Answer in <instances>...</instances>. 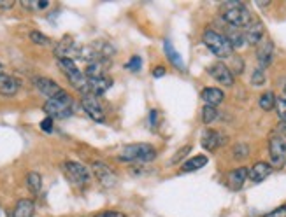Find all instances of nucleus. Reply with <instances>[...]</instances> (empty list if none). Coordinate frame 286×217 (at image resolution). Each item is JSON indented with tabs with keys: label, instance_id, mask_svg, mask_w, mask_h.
Returning <instances> with one entry per match:
<instances>
[{
	"label": "nucleus",
	"instance_id": "f257e3e1",
	"mask_svg": "<svg viewBox=\"0 0 286 217\" xmlns=\"http://www.w3.org/2000/svg\"><path fill=\"white\" fill-rule=\"evenodd\" d=\"M221 18L234 28H246L251 23V13L243 2L221 4Z\"/></svg>",
	"mask_w": 286,
	"mask_h": 217
},
{
	"label": "nucleus",
	"instance_id": "f03ea898",
	"mask_svg": "<svg viewBox=\"0 0 286 217\" xmlns=\"http://www.w3.org/2000/svg\"><path fill=\"white\" fill-rule=\"evenodd\" d=\"M156 158V151L149 144H130L125 146L118 154L120 161H128V163H148Z\"/></svg>",
	"mask_w": 286,
	"mask_h": 217
},
{
	"label": "nucleus",
	"instance_id": "7ed1b4c3",
	"mask_svg": "<svg viewBox=\"0 0 286 217\" xmlns=\"http://www.w3.org/2000/svg\"><path fill=\"white\" fill-rule=\"evenodd\" d=\"M72 107H74V100L69 93H60L58 97L51 98L44 104V112L51 119H65V117L72 116Z\"/></svg>",
	"mask_w": 286,
	"mask_h": 217
},
{
	"label": "nucleus",
	"instance_id": "20e7f679",
	"mask_svg": "<svg viewBox=\"0 0 286 217\" xmlns=\"http://www.w3.org/2000/svg\"><path fill=\"white\" fill-rule=\"evenodd\" d=\"M204 44L209 47V51L218 58H232L234 54V47L230 46L228 39L214 30L204 32Z\"/></svg>",
	"mask_w": 286,
	"mask_h": 217
},
{
	"label": "nucleus",
	"instance_id": "39448f33",
	"mask_svg": "<svg viewBox=\"0 0 286 217\" xmlns=\"http://www.w3.org/2000/svg\"><path fill=\"white\" fill-rule=\"evenodd\" d=\"M64 174L69 179V182L74 184L76 187H84L90 182V170L78 161H65Z\"/></svg>",
	"mask_w": 286,
	"mask_h": 217
},
{
	"label": "nucleus",
	"instance_id": "423d86ee",
	"mask_svg": "<svg viewBox=\"0 0 286 217\" xmlns=\"http://www.w3.org/2000/svg\"><path fill=\"white\" fill-rule=\"evenodd\" d=\"M269 154H270V163L272 167L281 168L286 163V140L284 137H272L269 140Z\"/></svg>",
	"mask_w": 286,
	"mask_h": 217
},
{
	"label": "nucleus",
	"instance_id": "0eeeda50",
	"mask_svg": "<svg viewBox=\"0 0 286 217\" xmlns=\"http://www.w3.org/2000/svg\"><path fill=\"white\" fill-rule=\"evenodd\" d=\"M79 51H81V47L74 42V39L71 35H65L54 46V56L58 60H74V58H79Z\"/></svg>",
	"mask_w": 286,
	"mask_h": 217
},
{
	"label": "nucleus",
	"instance_id": "6e6552de",
	"mask_svg": "<svg viewBox=\"0 0 286 217\" xmlns=\"http://www.w3.org/2000/svg\"><path fill=\"white\" fill-rule=\"evenodd\" d=\"M91 168H93V174L97 177V181L102 184L104 187H115L116 182H118V177L112 172V168L109 165H105L104 161H93L91 163Z\"/></svg>",
	"mask_w": 286,
	"mask_h": 217
},
{
	"label": "nucleus",
	"instance_id": "1a4fd4ad",
	"mask_svg": "<svg viewBox=\"0 0 286 217\" xmlns=\"http://www.w3.org/2000/svg\"><path fill=\"white\" fill-rule=\"evenodd\" d=\"M81 107L84 112L88 114V116L91 117L93 121H97V123H104L105 121V112L104 109H102L100 102H98L97 97H93V95H83L81 98Z\"/></svg>",
	"mask_w": 286,
	"mask_h": 217
},
{
	"label": "nucleus",
	"instance_id": "9d476101",
	"mask_svg": "<svg viewBox=\"0 0 286 217\" xmlns=\"http://www.w3.org/2000/svg\"><path fill=\"white\" fill-rule=\"evenodd\" d=\"M209 76H211L216 83L223 84V86H228V88L234 86V74L225 63H221V61H218V63L209 67Z\"/></svg>",
	"mask_w": 286,
	"mask_h": 217
},
{
	"label": "nucleus",
	"instance_id": "9b49d317",
	"mask_svg": "<svg viewBox=\"0 0 286 217\" xmlns=\"http://www.w3.org/2000/svg\"><path fill=\"white\" fill-rule=\"evenodd\" d=\"M34 84H35V88H37V90L44 95V97L47 98V100H51V98H54L60 93H64V90L60 88V84H56L53 79H49V77H35Z\"/></svg>",
	"mask_w": 286,
	"mask_h": 217
},
{
	"label": "nucleus",
	"instance_id": "f8f14e48",
	"mask_svg": "<svg viewBox=\"0 0 286 217\" xmlns=\"http://www.w3.org/2000/svg\"><path fill=\"white\" fill-rule=\"evenodd\" d=\"M263 35H265V28L260 21H251L248 27L244 28V39L249 46H256L263 40Z\"/></svg>",
	"mask_w": 286,
	"mask_h": 217
},
{
	"label": "nucleus",
	"instance_id": "ddd939ff",
	"mask_svg": "<svg viewBox=\"0 0 286 217\" xmlns=\"http://www.w3.org/2000/svg\"><path fill=\"white\" fill-rule=\"evenodd\" d=\"M272 58H274V44L269 39L262 40L258 46V51H256V60L260 63V68L269 67L272 63Z\"/></svg>",
	"mask_w": 286,
	"mask_h": 217
},
{
	"label": "nucleus",
	"instance_id": "4468645a",
	"mask_svg": "<svg viewBox=\"0 0 286 217\" xmlns=\"http://www.w3.org/2000/svg\"><path fill=\"white\" fill-rule=\"evenodd\" d=\"M112 86V79L109 77H97V79H88V88L84 95H93V97H100L104 95L109 88Z\"/></svg>",
	"mask_w": 286,
	"mask_h": 217
},
{
	"label": "nucleus",
	"instance_id": "2eb2a0df",
	"mask_svg": "<svg viewBox=\"0 0 286 217\" xmlns=\"http://www.w3.org/2000/svg\"><path fill=\"white\" fill-rule=\"evenodd\" d=\"M270 174H272V165L265 163V161H258V163H255L251 168H249L248 177H249V181H251V182L258 184V182L265 181Z\"/></svg>",
	"mask_w": 286,
	"mask_h": 217
},
{
	"label": "nucleus",
	"instance_id": "dca6fc26",
	"mask_svg": "<svg viewBox=\"0 0 286 217\" xmlns=\"http://www.w3.org/2000/svg\"><path fill=\"white\" fill-rule=\"evenodd\" d=\"M226 142V137L221 135L219 131L214 130H205L202 135V147L207 151H216L219 146H223Z\"/></svg>",
	"mask_w": 286,
	"mask_h": 217
},
{
	"label": "nucleus",
	"instance_id": "f3484780",
	"mask_svg": "<svg viewBox=\"0 0 286 217\" xmlns=\"http://www.w3.org/2000/svg\"><path fill=\"white\" fill-rule=\"evenodd\" d=\"M20 90V81L7 74H0V95L2 97H14Z\"/></svg>",
	"mask_w": 286,
	"mask_h": 217
},
{
	"label": "nucleus",
	"instance_id": "a211bd4d",
	"mask_svg": "<svg viewBox=\"0 0 286 217\" xmlns=\"http://www.w3.org/2000/svg\"><path fill=\"white\" fill-rule=\"evenodd\" d=\"M200 97H202L205 105H209V107H216V105H219L223 102L225 95H223V91L219 90V88H205Z\"/></svg>",
	"mask_w": 286,
	"mask_h": 217
},
{
	"label": "nucleus",
	"instance_id": "6ab92c4d",
	"mask_svg": "<svg viewBox=\"0 0 286 217\" xmlns=\"http://www.w3.org/2000/svg\"><path fill=\"white\" fill-rule=\"evenodd\" d=\"M248 174H249V170L246 167H239V168H236V170H232L228 174V186L232 187L234 191L241 189V187L244 186L246 179H248Z\"/></svg>",
	"mask_w": 286,
	"mask_h": 217
},
{
	"label": "nucleus",
	"instance_id": "aec40b11",
	"mask_svg": "<svg viewBox=\"0 0 286 217\" xmlns=\"http://www.w3.org/2000/svg\"><path fill=\"white\" fill-rule=\"evenodd\" d=\"M105 68H107V60H98L93 63H88L84 68L86 79H97V77H105Z\"/></svg>",
	"mask_w": 286,
	"mask_h": 217
},
{
	"label": "nucleus",
	"instance_id": "412c9836",
	"mask_svg": "<svg viewBox=\"0 0 286 217\" xmlns=\"http://www.w3.org/2000/svg\"><path fill=\"white\" fill-rule=\"evenodd\" d=\"M34 210H35L34 201L23 198V200L18 201L16 207H14L13 217H34Z\"/></svg>",
	"mask_w": 286,
	"mask_h": 217
},
{
	"label": "nucleus",
	"instance_id": "4be33fe9",
	"mask_svg": "<svg viewBox=\"0 0 286 217\" xmlns=\"http://www.w3.org/2000/svg\"><path fill=\"white\" fill-rule=\"evenodd\" d=\"M163 49H165V54H167L168 61H170L174 67H178L179 70H185V63H183V60H181V56H179L178 51L172 47L170 40H163Z\"/></svg>",
	"mask_w": 286,
	"mask_h": 217
},
{
	"label": "nucleus",
	"instance_id": "5701e85b",
	"mask_svg": "<svg viewBox=\"0 0 286 217\" xmlns=\"http://www.w3.org/2000/svg\"><path fill=\"white\" fill-rule=\"evenodd\" d=\"M207 156L205 154H197V156H193L192 160H188L185 165H183V172H197L200 170V168H204L205 165H207Z\"/></svg>",
	"mask_w": 286,
	"mask_h": 217
},
{
	"label": "nucleus",
	"instance_id": "b1692460",
	"mask_svg": "<svg viewBox=\"0 0 286 217\" xmlns=\"http://www.w3.org/2000/svg\"><path fill=\"white\" fill-rule=\"evenodd\" d=\"M225 37H226V39H228L230 46H232L234 49H239V47H243L244 44H246L244 32H241L239 28H234V27H230Z\"/></svg>",
	"mask_w": 286,
	"mask_h": 217
},
{
	"label": "nucleus",
	"instance_id": "393cba45",
	"mask_svg": "<svg viewBox=\"0 0 286 217\" xmlns=\"http://www.w3.org/2000/svg\"><path fill=\"white\" fill-rule=\"evenodd\" d=\"M27 187L32 194H39L42 189V177L37 174V172H30L27 175Z\"/></svg>",
	"mask_w": 286,
	"mask_h": 217
},
{
	"label": "nucleus",
	"instance_id": "a878e982",
	"mask_svg": "<svg viewBox=\"0 0 286 217\" xmlns=\"http://www.w3.org/2000/svg\"><path fill=\"white\" fill-rule=\"evenodd\" d=\"M276 100L277 98L274 97V93L272 91H267V93H263L262 97H260V100H258V104H260V107H262L263 110H272L274 107H276Z\"/></svg>",
	"mask_w": 286,
	"mask_h": 217
},
{
	"label": "nucleus",
	"instance_id": "bb28decb",
	"mask_svg": "<svg viewBox=\"0 0 286 217\" xmlns=\"http://www.w3.org/2000/svg\"><path fill=\"white\" fill-rule=\"evenodd\" d=\"M216 117H218V110H216V107L204 105V109H202V123L204 124H211Z\"/></svg>",
	"mask_w": 286,
	"mask_h": 217
},
{
	"label": "nucleus",
	"instance_id": "cd10ccee",
	"mask_svg": "<svg viewBox=\"0 0 286 217\" xmlns=\"http://www.w3.org/2000/svg\"><path fill=\"white\" fill-rule=\"evenodd\" d=\"M30 40H32L34 44H37V46H49V44H51V39H49V37L41 34V32H37V30L30 32Z\"/></svg>",
	"mask_w": 286,
	"mask_h": 217
},
{
	"label": "nucleus",
	"instance_id": "c85d7f7f",
	"mask_svg": "<svg viewBox=\"0 0 286 217\" xmlns=\"http://www.w3.org/2000/svg\"><path fill=\"white\" fill-rule=\"evenodd\" d=\"M263 83H265V70L258 67L251 76V84L253 86H262Z\"/></svg>",
	"mask_w": 286,
	"mask_h": 217
},
{
	"label": "nucleus",
	"instance_id": "c756f323",
	"mask_svg": "<svg viewBox=\"0 0 286 217\" xmlns=\"http://www.w3.org/2000/svg\"><path fill=\"white\" fill-rule=\"evenodd\" d=\"M248 156H249V147L246 144H237L234 147V158L236 160H244Z\"/></svg>",
	"mask_w": 286,
	"mask_h": 217
},
{
	"label": "nucleus",
	"instance_id": "7c9ffc66",
	"mask_svg": "<svg viewBox=\"0 0 286 217\" xmlns=\"http://www.w3.org/2000/svg\"><path fill=\"white\" fill-rule=\"evenodd\" d=\"M276 112L281 121H286V98H277L276 100Z\"/></svg>",
	"mask_w": 286,
	"mask_h": 217
},
{
	"label": "nucleus",
	"instance_id": "2f4dec72",
	"mask_svg": "<svg viewBox=\"0 0 286 217\" xmlns=\"http://www.w3.org/2000/svg\"><path fill=\"white\" fill-rule=\"evenodd\" d=\"M141 67H142V58L141 56H132L130 61L127 63V68L132 72H139L141 70Z\"/></svg>",
	"mask_w": 286,
	"mask_h": 217
},
{
	"label": "nucleus",
	"instance_id": "473e14b6",
	"mask_svg": "<svg viewBox=\"0 0 286 217\" xmlns=\"http://www.w3.org/2000/svg\"><path fill=\"white\" fill-rule=\"evenodd\" d=\"M192 153V146H185L183 149H179L178 153L174 154V158H172V165H176L178 161H181L183 158H186V154Z\"/></svg>",
	"mask_w": 286,
	"mask_h": 217
},
{
	"label": "nucleus",
	"instance_id": "72a5a7b5",
	"mask_svg": "<svg viewBox=\"0 0 286 217\" xmlns=\"http://www.w3.org/2000/svg\"><path fill=\"white\" fill-rule=\"evenodd\" d=\"M41 130L46 131V133L53 131V119H51V117H46V119L41 121Z\"/></svg>",
	"mask_w": 286,
	"mask_h": 217
},
{
	"label": "nucleus",
	"instance_id": "f704fd0d",
	"mask_svg": "<svg viewBox=\"0 0 286 217\" xmlns=\"http://www.w3.org/2000/svg\"><path fill=\"white\" fill-rule=\"evenodd\" d=\"M263 217H286V205L276 208V210H272V212H269V214H265Z\"/></svg>",
	"mask_w": 286,
	"mask_h": 217
},
{
	"label": "nucleus",
	"instance_id": "c9c22d12",
	"mask_svg": "<svg viewBox=\"0 0 286 217\" xmlns=\"http://www.w3.org/2000/svg\"><path fill=\"white\" fill-rule=\"evenodd\" d=\"M93 217H127L122 212H115V210H107V212H100V214L93 215Z\"/></svg>",
	"mask_w": 286,
	"mask_h": 217
},
{
	"label": "nucleus",
	"instance_id": "e433bc0d",
	"mask_svg": "<svg viewBox=\"0 0 286 217\" xmlns=\"http://www.w3.org/2000/svg\"><path fill=\"white\" fill-rule=\"evenodd\" d=\"M14 7V0H0V9L2 11H9Z\"/></svg>",
	"mask_w": 286,
	"mask_h": 217
},
{
	"label": "nucleus",
	"instance_id": "4c0bfd02",
	"mask_svg": "<svg viewBox=\"0 0 286 217\" xmlns=\"http://www.w3.org/2000/svg\"><path fill=\"white\" fill-rule=\"evenodd\" d=\"M149 124H151L153 128L156 126V110H151V112H149Z\"/></svg>",
	"mask_w": 286,
	"mask_h": 217
},
{
	"label": "nucleus",
	"instance_id": "58836bf2",
	"mask_svg": "<svg viewBox=\"0 0 286 217\" xmlns=\"http://www.w3.org/2000/svg\"><path fill=\"white\" fill-rule=\"evenodd\" d=\"M153 76H155V77H162V76H165V68H163V67H156L155 70H153Z\"/></svg>",
	"mask_w": 286,
	"mask_h": 217
},
{
	"label": "nucleus",
	"instance_id": "ea45409f",
	"mask_svg": "<svg viewBox=\"0 0 286 217\" xmlns=\"http://www.w3.org/2000/svg\"><path fill=\"white\" fill-rule=\"evenodd\" d=\"M279 131L286 137V121H281V123H279Z\"/></svg>",
	"mask_w": 286,
	"mask_h": 217
},
{
	"label": "nucleus",
	"instance_id": "a19ab883",
	"mask_svg": "<svg viewBox=\"0 0 286 217\" xmlns=\"http://www.w3.org/2000/svg\"><path fill=\"white\" fill-rule=\"evenodd\" d=\"M0 74H6V72H4V67H2V63H0Z\"/></svg>",
	"mask_w": 286,
	"mask_h": 217
},
{
	"label": "nucleus",
	"instance_id": "79ce46f5",
	"mask_svg": "<svg viewBox=\"0 0 286 217\" xmlns=\"http://www.w3.org/2000/svg\"><path fill=\"white\" fill-rule=\"evenodd\" d=\"M283 91H284V95H286V81H284V86H283Z\"/></svg>",
	"mask_w": 286,
	"mask_h": 217
}]
</instances>
